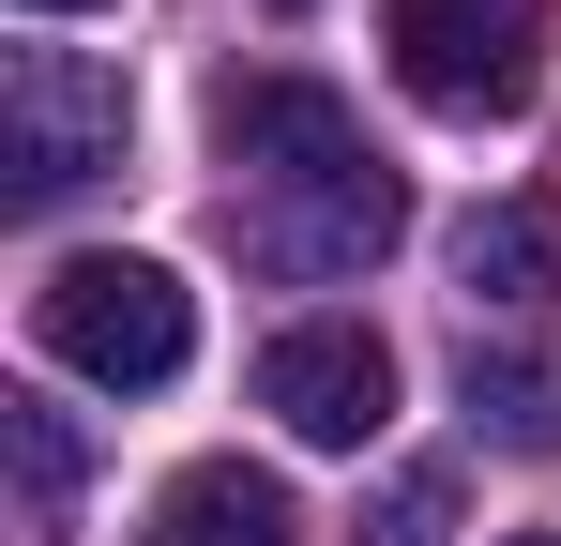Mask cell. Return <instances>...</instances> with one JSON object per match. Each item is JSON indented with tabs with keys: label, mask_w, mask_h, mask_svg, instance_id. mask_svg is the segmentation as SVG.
Returning a JSON list of instances; mask_svg holds the SVG:
<instances>
[{
	"label": "cell",
	"mask_w": 561,
	"mask_h": 546,
	"mask_svg": "<svg viewBox=\"0 0 561 546\" xmlns=\"http://www.w3.org/2000/svg\"><path fill=\"white\" fill-rule=\"evenodd\" d=\"M394 91L440 106V122H516L547 91V0H394L379 15Z\"/></svg>",
	"instance_id": "obj_3"
},
{
	"label": "cell",
	"mask_w": 561,
	"mask_h": 546,
	"mask_svg": "<svg viewBox=\"0 0 561 546\" xmlns=\"http://www.w3.org/2000/svg\"><path fill=\"white\" fill-rule=\"evenodd\" d=\"M31 15H92V0H31Z\"/></svg>",
	"instance_id": "obj_12"
},
{
	"label": "cell",
	"mask_w": 561,
	"mask_h": 546,
	"mask_svg": "<svg viewBox=\"0 0 561 546\" xmlns=\"http://www.w3.org/2000/svg\"><path fill=\"white\" fill-rule=\"evenodd\" d=\"M122 137H137V106L92 46H15L0 61V197L15 213H61L77 182H106Z\"/></svg>",
	"instance_id": "obj_2"
},
{
	"label": "cell",
	"mask_w": 561,
	"mask_h": 546,
	"mask_svg": "<svg viewBox=\"0 0 561 546\" xmlns=\"http://www.w3.org/2000/svg\"><path fill=\"white\" fill-rule=\"evenodd\" d=\"M31 350L106 379V395H152V379L197 364V288L168 259H61L31 288Z\"/></svg>",
	"instance_id": "obj_1"
},
{
	"label": "cell",
	"mask_w": 561,
	"mask_h": 546,
	"mask_svg": "<svg viewBox=\"0 0 561 546\" xmlns=\"http://www.w3.org/2000/svg\"><path fill=\"white\" fill-rule=\"evenodd\" d=\"M259 410H274L288 441H319V455H365L394 425V350H379L365 319H288L274 350H259Z\"/></svg>",
	"instance_id": "obj_5"
},
{
	"label": "cell",
	"mask_w": 561,
	"mask_h": 546,
	"mask_svg": "<svg viewBox=\"0 0 561 546\" xmlns=\"http://www.w3.org/2000/svg\"><path fill=\"white\" fill-rule=\"evenodd\" d=\"M288 532H304V516H288V486H274V470L197 455L183 486L152 501V532H137V546H288Z\"/></svg>",
	"instance_id": "obj_7"
},
{
	"label": "cell",
	"mask_w": 561,
	"mask_h": 546,
	"mask_svg": "<svg viewBox=\"0 0 561 546\" xmlns=\"http://www.w3.org/2000/svg\"><path fill=\"white\" fill-rule=\"evenodd\" d=\"M213 152L243 168V197H304V182L379 168L365 122H350V91H319V77H228L213 91Z\"/></svg>",
	"instance_id": "obj_4"
},
{
	"label": "cell",
	"mask_w": 561,
	"mask_h": 546,
	"mask_svg": "<svg viewBox=\"0 0 561 546\" xmlns=\"http://www.w3.org/2000/svg\"><path fill=\"white\" fill-rule=\"evenodd\" d=\"M456 410H470V441H501V455H561V350H485L470 334Z\"/></svg>",
	"instance_id": "obj_9"
},
{
	"label": "cell",
	"mask_w": 561,
	"mask_h": 546,
	"mask_svg": "<svg viewBox=\"0 0 561 546\" xmlns=\"http://www.w3.org/2000/svg\"><path fill=\"white\" fill-rule=\"evenodd\" d=\"M440 532H456V470H394L350 546H440Z\"/></svg>",
	"instance_id": "obj_11"
},
{
	"label": "cell",
	"mask_w": 561,
	"mask_h": 546,
	"mask_svg": "<svg viewBox=\"0 0 561 546\" xmlns=\"http://www.w3.org/2000/svg\"><path fill=\"white\" fill-rule=\"evenodd\" d=\"M516 546H561V532H516Z\"/></svg>",
	"instance_id": "obj_14"
},
{
	"label": "cell",
	"mask_w": 561,
	"mask_h": 546,
	"mask_svg": "<svg viewBox=\"0 0 561 546\" xmlns=\"http://www.w3.org/2000/svg\"><path fill=\"white\" fill-rule=\"evenodd\" d=\"M456 288L470 304H547L561 288V213L547 197H470L456 213Z\"/></svg>",
	"instance_id": "obj_8"
},
{
	"label": "cell",
	"mask_w": 561,
	"mask_h": 546,
	"mask_svg": "<svg viewBox=\"0 0 561 546\" xmlns=\"http://www.w3.org/2000/svg\"><path fill=\"white\" fill-rule=\"evenodd\" d=\"M0 441H15V516H31V532H77V486H92L77 425H61L46 395H0Z\"/></svg>",
	"instance_id": "obj_10"
},
{
	"label": "cell",
	"mask_w": 561,
	"mask_h": 546,
	"mask_svg": "<svg viewBox=\"0 0 561 546\" xmlns=\"http://www.w3.org/2000/svg\"><path fill=\"white\" fill-rule=\"evenodd\" d=\"M259 15H304V0H259Z\"/></svg>",
	"instance_id": "obj_13"
},
{
	"label": "cell",
	"mask_w": 561,
	"mask_h": 546,
	"mask_svg": "<svg viewBox=\"0 0 561 546\" xmlns=\"http://www.w3.org/2000/svg\"><path fill=\"white\" fill-rule=\"evenodd\" d=\"M228 228H243L259 273L334 288V273H365V259L410 243V182H394V168H350V182H304V197H228Z\"/></svg>",
	"instance_id": "obj_6"
}]
</instances>
